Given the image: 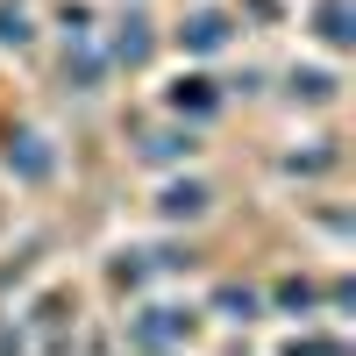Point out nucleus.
<instances>
[{
	"instance_id": "nucleus-8",
	"label": "nucleus",
	"mask_w": 356,
	"mask_h": 356,
	"mask_svg": "<svg viewBox=\"0 0 356 356\" xmlns=\"http://www.w3.org/2000/svg\"><path fill=\"white\" fill-rule=\"evenodd\" d=\"M150 43H157V36H150V22H143V15H129L122 29H114V50H107V57H114V65H129V72H136L143 57H150Z\"/></svg>"
},
{
	"instance_id": "nucleus-10",
	"label": "nucleus",
	"mask_w": 356,
	"mask_h": 356,
	"mask_svg": "<svg viewBox=\"0 0 356 356\" xmlns=\"http://www.w3.org/2000/svg\"><path fill=\"white\" fill-rule=\"evenodd\" d=\"M285 86H292V100H307V107H328L335 100V79L328 72H292Z\"/></svg>"
},
{
	"instance_id": "nucleus-9",
	"label": "nucleus",
	"mask_w": 356,
	"mask_h": 356,
	"mask_svg": "<svg viewBox=\"0 0 356 356\" xmlns=\"http://www.w3.org/2000/svg\"><path fill=\"white\" fill-rule=\"evenodd\" d=\"M214 314H228V321H257L264 300H257L250 285H221V292H214Z\"/></svg>"
},
{
	"instance_id": "nucleus-2",
	"label": "nucleus",
	"mask_w": 356,
	"mask_h": 356,
	"mask_svg": "<svg viewBox=\"0 0 356 356\" xmlns=\"http://www.w3.org/2000/svg\"><path fill=\"white\" fill-rule=\"evenodd\" d=\"M186 57H214V50H228L235 43V15H221V8H200V15H186L178 22V36H171Z\"/></svg>"
},
{
	"instance_id": "nucleus-13",
	"label": "nucleus",
	"mask_w": 356,
	"mask_h": 356,
	"mask_svg": "<svg viewBox=\"0 0 356 356\" xmlns=\"http://www.w3.org/2000/svg\"><path fill=\"white\" fill-rule=\"evenodd\" d=\"M0 43H29V15H15V8H0Z\"/></svg>"
},
{
	"instance_id": "nucleus-11",
	"label": "nucleus",
	"mask_w": 356,
	"mask_h": 356,
	"mask_svg": "<svg viewBox=\"0 0 356 356\" xmlns=\"http://www.w3.org/2000/svg\"><path fill=\"white\" fill-rule=\"evenodd\" d=\"M107 278H114V285H143V278H150V257H143V250H122V257L107 264Z\"/></svg>"
},
{
	"instance_id": "nucleus-12",
	"label": "nucleus",
	"mask_w": 356,
	"mask_h": 356,
	"mask_svg": "<svg viewBox=\"0 0 356 356\" xmlns=\"http://www.w3.org/2000/svg\"><path fill=\"white\" fill-rule=\"evenodd\" d=\"M314 300H321V292H314V278H285V285H278V307H285V314H307Z\"/></svg>"
},
{
	"instance_id": "nucleus-3",
	"label": "nucleus",
	"mask_w": 356,
	"mask_h": 356,
	"mask_svg": "<svg viewBox=\"0 0 356 356\" xmlns=\"http://www.w3.org/2000/svg\"><path fill=\"white\" fill-rule=\"evenodd\" d=\"M0 164H8L15 178H29V186H43V178L57 171V157H50V143H43V136H29V129H22V136L8 143V150H0Z\"/></svg>"
},
{
	"instance_id": "nucleus-7",
	"label": "nucleus",
	"mask_w": 356,
	"mask_h": 356,
	"mask_svg": "<svg viewBox=\"0 0 356 356\" xmlns=\"http://www.w3.org/2000/svg\"><path fill=\"white\" fill-rule=\"evenodd\" d=\"M193 150H200L193 129H157V136H143V150H136V157H143V164H186Z\"/></svg>"
},
{
	"instance_id": "nucleus-6",
	"label": "nucleus",
	"mask_w": 356,
	"mask_h": 356,
	"mask_svg": "<svg viewBox=\"0 0 356 356\" xmlns=\"http://www.w3.org/2000/svg\"><path fill=\"white\" fill-rule=\"evenodd\" d=\"M164 107L200 122V114H214V107H221V86H214V79H171V86H164Z\"/></svg>"
},
{
	"instance_id": "nucleus-5",
	"label": "nucleus",
	"mask_w": 356,
	"mask_h": 356,
	"mask_svg": "<svg viewBox=\"0 0 356 356\" xmlns=\"http://www.w3.org/2000/svg\"><path fill=\"white\" fill-rule=\"evenodd\" d=\"M314 36L328 50H349L356 43V0H314Z\"/></svg>"
},
{
	"instance_id": "nucleus-1",
	"label": "nucleus",
	"mask_w": 356,
	"mask_h": 356,
	"mask_svg": "<svg viewBox=\"0 0 356 356\" xmlns=\"http://www.w3.org/2000/svg\"><path fill=\"white\" fill-rule=\"evenodd\" d=\"M193 328H200L193 307H143L129 321V349H178V342H193Z\"/></svg>"
},
{
	"instance_id": "nucleus-4",
	"label": "nucleus",
	"mask_w": 356,
	"mask_h": 356,
	"mask_svg": "<svg viewBox=\"0 0 356 356\" xmlns=\"http://www.w3.org/2000/svg\"><path fill=\"white\" fill-rule=\"evenodd\" d=\"M207 207H214V193H207L200 178H178V186L157 193V221H200Z\"/></svg>"
}]
</instances>
